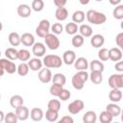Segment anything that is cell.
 <instances>
[{
    "label": "cell",
    "mask_w": 123,
    "mask_h": 123,
    "mask_svg": "<svg viewBox=\"0 0 123 123\" xmlns=\"http://www.w3.org/2000/svg\"><path fill=\"white\" fill-rule=\"evenodd\" d=\"M86 18L89 23L94 25H101L107 20V16L105 15V13L97 12L95 10H88L86 13Z\"/></svg>",
    "instance_id": "cell-1"
},
{
    "label": "cell",
    "mask_w": 123,
    "mask_h": 123,
    "mask_svg": "<svg viewBox=\"0 0 123 123\" xmlns=\"http://www.w3.org/2000/svg\"><path fill=\"white\" fill-rule=\"evenodd\" d=\"M88 80V73L86 71H78L72 77V86L75 89L81 90L84 88L85 83Z\"/></svg>",
    "instance_id": "cell-2"
},
{
    "label": "cell",
    "mask_w": 123,
    "mask_h": 123,
    "mask_svg": "<svg viewBox=\"0 0 123 123\" xmlns=\"http://www.w3.org/2000/svg\"><path fill=\"white\" fill-rule=\"evenodd\" d=\"M42 64L46 68H60L62 64V60L60 56L58 55H46L43 58Z\"/></svg>",
    "instance_id": "cell-3"
},
{
    "label": "cell",
    "mask_w": 123,
    "mask_h": 123,
    "mask_svg": "<svg viewBox=\"0 0 123 123\" xmlns=\"http://www.w3.org/2000/svg\"><path fill=\"white\" fill-rule=\"evenodd\" d=\"M108 82L111 89H121L123 87V74H112L109 77Z\"/></svg>",
    "instance_id": "cell-4"
},
{
    "label": "cell",
    "mask_w": 123,
    "mask_h": 123,
    "mask_svg": "<svg viewBox=\"0 0 123 123\" xmlns=\"http://www.w3.org/2000/svg\"><path fill=\"white\" fill-rule=\"evenodd\" d=\"M50 22L47 20V19H42L39 21L37 27L36 28V34L39 37H42L44 38L48 34H49V31H50Z\"/></svg>",
    "instance_id": "cell-5"
},
{
    "label": "cell",
    "mask_w": 123,
    "mask_h": 123,
    "mask_svg": "<svg viewBox=\"0 0 123 123\" xmlns=\"http://www.w3.org/2000/svg\"><path fill=\"white\" fill-rule=\"evenodd\" d=\"M44 41H45L46 46L50 50H57L60 47V39H59V37L56 35L52 34V33H49L44 37Z\"/></svg>",
    "instance_id": "cell-6"
},
{
    "label": "cell",
    "mask_w": 123,
    "mask_h": 123,
    "mask_svg": "<svg viewBox=\"0 0 123 123\" xmlns=\"http://www.w3.org/2000/svg\"><path fill=\"white\" fill-rule=\"evenodd\" d=\"M0 68L7 72L8 74H13L16 71V65L13 62L8 59H0Z\"/></svg>",
    "instance_id": "cell-7"
},
{
    "label": "cell",
    "mask_w": 123,
    "mask_h": 123,
    "mask_svg": "<svg viewBox=\"0 0 123 123\" xmlns=\"http://www.w3.org/2000/svg\"><path fill=\"white\" fill-rule=\"evenodd\" d=\"M85 108V103L82 100H74L73 102H71L68 106H67V110L71 114H77L79 113L81 111H83V109Z\"/></svg>",
    "instance_id": "cell-8"
},
{
    "label": "cell",
    "mask_w": 123,
    "mask_h": 123,
    "mask_svg": "<svg viewBox=\"0 0 123 123\" xmlns=\"http://www.w3.org/2000/svg\"><path fill=\"white\" fill-rule=\"evenodd\" d=\"M38 80L41 82V83H43V84H48L49 82H51L52 81V77H53V75H52V72H51V70L49 69V68H41L40 70H39V72H38Z\"/></svg>",
    "instance_id": "cell-9"
},
{
    "label": "cell",
    "mask_w": 123,
    "mask_h": 123,
    "mask_svg": "<svg viewBox=\"0 0 123 123\" xmlns=\"http://www.w3.org/2000/svg\"><path fill=\"white\" fill-rule=\"evenodd\" d=\"M15 114L17 116V119L20 121H25L30 117V111L27 107L21 106L17 109H15Z\"/></svg>",
    "instance_id": "cell-10"
},
{
    "label": "cell",
    "mask_w": 123,
    "mask_h": 123,
    "mask_svg": "<svg viewBox=\"0 0 123 123\" xmlns=\"http://www.w3.org/2000/svg\"><path fill=\"white\" fill-rule=\"evenodd\" d=\"M32 52L36 58L43 57L46 52V47L42 42H35V44L32 46Z\"/></svg>",
    "instance_id": "cell-11"
},
{
    "label": "cell",
    "mask_w": 123,
    "mask_h": 123,
    "mask_svg": "<svg viewBox=\"0 0 123 123\" xmlns=\"http://www.w3.org/2000/svg\"><path fill=\"white\" fill-rule=\"evenodd\" d=\"M123 55H122V51L121 49H119L118 47H112L109 50V59L112 62H119L121 61Z\"/></svg>",
    "instance_id": "cell-12"
},
{
    "label": "cell",
    "mask_w": 123,
    "mask_h": 123,
    "mask_svg": "<svg viewBox=\"0 0 123 123\" xmlns=\"http://www.w3.org/2000/svg\"><path fill=\"white\" fill-rule=\"evenodd\" d=\"M74 67L78 71H86V69L88 68V62H87V60L86 58L80 57L77 60H75Z\"/></svg>",
    "instance_id": "cell-13"
},
{
    "label": "cell",
    "mask_w": 123,
    "mask_h": 123,
    "mask_svg": "<svg viewBox=\"0 0 123 123\" xmlns=\"http://www.w3.org/2000/svg\"><path fill=\"white\" fill-rule=\"evenodd\" d=\"M76 60V54L73 50H67L62 55V62H64L67 65L73 64Z\"/></svg>",
    "instance_id": "cell-14"
},
{
    "label": "cell",
    "mask_w": 123,
    "mask_h": 123,
    "mask_svg": "<svg viewBox=\"0 0 123 123\" xmlns=\"http://www.w3.org/2000/svg\"><path fill=\"white\" fill-rule=\"evenodd\" d=\"M31 7L27 4H20L18 7H17V13L20 17H23V18H27L31 15Z\"/></svg>",
    "instance_id": "cell-15"
},
{
    "label": "cell",
    "mask_w": 123,
    "mask_h": 123,
    "mask_svg": "<svg viewBox=\"0 0 123 123\" xmlns=\"http://www.w3.org/2000/svg\"><path fill=\"white\" fill-rule=\"evenodd\" d=\"M20 42L25 46H33L35 44V37L31 33H24L20 36Z\"/></svg>",
    "instance_id": "cell-16"
},
{
    "label": "cell",
    "mask_w": 123,
    "mask_h": 123,
    "mask_svg": "<svg viewBox=\"0 0 123 123\" xmlns=\"http://www.w3.org/2000/svg\"><path fill=\"white\" fill-rule=\"evenodd\" d=\"M106 111L109 112L112 117H116L121 113V108L118 105H116L115 103H111V104L107 105Z\"/></svg>",
    "instance_id": "cell-17"
},
{
    "label": "cell",
    "mask_w": 123,
    "mask_h": 123,
    "mask_svg": "<svg viewBox=\"0 0 123 123\" xmlns=\"http://www.w3.org/2000/svg\"><path fill=\"white\" fill-rule=\"evenodd\" d=\"M90 43H91V45H92L94 48H100V47L103 46L104 43H105V37H104L102 35H100V34L93 35V36L91 37Z\"/></svg>",
    "instance_id": "cell-18"
},
{
    "label": "cell",
    "mask_w": 123,
    "mask_h": 123,
    "mask_svg": "<svg viewBox=\"0 0 123 123\" xmlns=\"http://www.w3.org/2000/svg\"><path fill=\"white\" fill-rule=\"evenodd\" d=\"M28 66L33 71H38L42 67V61L39 60V58H33L28 61Z\"/></svg>",
    "instance_id": "cell-19"
},
{
    "label": "cell",
    "mask_w": 123,
    "mask_h": 123,
    "mask_svg": "<svg viewBox=\"0 0 123 123\" xmlns=\"http://www.w3.org/2000/svg\"><path fill=\"white\" fill-rule=\"evenodd\" d=\"M88 67L90 68L91 72H92V71H95V72H101V73H103L104 68H105L104 63H103L102 62L98 61V60H93V61H91L90 63L88 64Z\"/></svg>",
    "instance_id": "cell-20"
},
{
    "label": "cell",
    "mask_w": 123,
    "mask_h": 123,
    "mask_svg": "<svg viewBox=\"0 0 123 123\" xmlns=\"http://www.w3.org/2000/svg\"><path fill=\"white\" fill-rule=\"evenodd\" d=\"M23 103H24V100H23L22 96H20V95H18V94L12 95V96L10 98V105H11L12 108H13V109H17V108L23 106Z\"/></svg>",
    "instance_id": "cell-21"
},
{
    "label": "cell",
    "mask_w": 123,
    "mask_h": 123,
    "mask_svg": "<svg viewBox=\"0 0 123 123\" xmlns=\"http://www.w3.org/2000/svg\"><path fill=\"white\" fill-rule=\"evenodd\" d=\"M30 116L32 118V120L34 121H40L43 116H44V113H43V111L39 108H33L31 110V112H30Z\"/></svg>",
    "instance_id": "cell-22"
},
{
    "label": "cell",
    "mask_w": 123,
    "mask_h": 123,
    "mask_svg": "<svg viewBox=\"0 0 123 123\" xmlns=\"http://www.w3.org/2000/svg\"><path fill=\"white\" fill-rule=\"evenodd\" d=\"M109 99L112 103H117L122 99V91L121 89H111L109 93Z\"/></svg>",
    "instance_id": "cell-23"
},
{
    "label": "cell",
    "mask_w": 123,
    "mask_h": 123,
    "mask_svg": "<svg viewBox=\"0 0 123 123\" xmlns=\"http://www.w3.org/2000/svg\"><path fill=\"white\" fill-rule=\"evenodd\" d=\"M55 16L59 21H64L68 17V11L62 7V8H57L55 12Z\"/></svg>",
    "instance_id": "cell-24"
},
{
    "label": "cell",
    "mask_w": 123,
    "mask_h": 123,
    "mask_svg": "<svg viewBox=\"0 0 123 123\" xmlns=\"http://www.w3.org/2000/svg\"><path fill=\"white\" fill-rule=\"evenodd\" d=\"M80 32V35L85 38V37H89L92 36V28L87 25V24H82L80 27H79V30Z\"/></svg>",
    "instance_id": "cell-25"
},
{
    "label": "cell",
    "mask_w": 123,
    "mask_h": 123,
    "mask_svg": "<svg viewBox=\"0 0 123 123\" xmlns=\"http://www.w3.org/2000/svg\"><path fill=\"white\" fill-rule=\"evenodd\" d=\"M96 120H97V114L93 111H87L83 116L84 123H95Z\"/></svg>",
    "instance_id": "cell-26"
},
{
    "label": "cell",
    "mask_w": 123,
    "mask_h": 123,
    "mask_svg": "<svg viewBox=\"0 0 123 123\" xmlns=\"http://www.w3.org/2000/svg\"><path fill=\"white\" fill-rule=\"evenodd\" d=\"M5 56H6V59H8L10 61L18 60V51L13 47H10V48L6 49Z\"/></svg>",
    "instance_id": "cell-27"
},
{
    "label": "cell",
    "mask_w": 123,
    "mask_h": 123,
    "mask_svg": "<svg viewBox=\"0 0 123 123\" xmlns=\"http://www.w3.org/2000/svg\"><path fill=\"white\" fill-rule=\"evenodd\" d=\"M52 82H53V84L60 85V86H63L65 85V83H66V77L62 73H56L52 77Z\"/></svg>",
    "instance_id": "cell-28"
},
{
    "label": "cell",
    "mask_w": 123,
    "mask_h": 123,
    "mask_svg": "<svg viewBox=\"0 0 123 123\" xmlns=\"http://www.w3.org/2000/svg\"><path fill=\"white\" fill-rule=\"evenodd\" d=\"M88 78L90 79V81L95 84V85H100L103 82V75L101 72H95L92 71L90 73V75H88Z\"/></svg>",
    "instance_id": "cell-29"
},
{
    "label": "cell",
    "mask_w": 123,
    "mask_h": 123,
    "mask_svg": "<svg viewBox=\"0 0 123 123\" xmlns=\"http://www.w3.org/2000/svg\"><path fill=\"white\" fill-rule=\"evenodd\" d=\"M8 38H9V42L11 43L12 46H18L21 43L20 42V36L15 32L10 33Z\"/></svg>",
    "instance_id": "cell-30"
},
{
    "label": "cell",
    "mask_w": 123,
    "mask_h": 123,
    "mask_svg": "<svg viewBox=\"0 0 123 123\" xmlns=\"http://www.w3.org/2000/svg\"><path fill=\"white\" fill-rule=\"evenodd\" d=\"M85 12L83 11H76L72 14V22L74 23H82L85 20Z\"/></svg>",
    "instance_id": "cell-31"
},
{
    "label": "cell",
    "mask_w": 123,
    "mask_h": 123,
    "mask_svg": "<svg viewBox=\"0 0 123 123\" xmlns=\"http://www.w3.org/2000/svg\"><path fill=\"white\" fill-rule=\"evenodd\" d=\"M84 42H85V38L79 34H76V35H74L73 36V37H72V39H71V43H72V45L74 46V47H76V48H79V47H81L83 44H84Z\"/></svg>",
    "instance_id": "cell-32"
},
{
    "label": "cell",
    "mask_w": 123,
    "mask_h": 123,
    "mask_svg": "<svg viewBox=\"0 0 123 123\" xmlns=\"http://www.w3.org/2000/svg\"><path fill=\"white\" fill-rule=\"evenodd\" d=\"M65 32L68 34V35H76L77 34V32H78V30H79V27H78V25L76 24V23H74V22H69V23H67L66 25H65Z\"/></svg>",
    "instance_id": "cell-33"
},
{
    "label": "cell",
    "mask_w": 123,
    "mask_h": 123,
    "mask_svg": "<svg viewBox=\"0 0 123 123\" xmlns=\"http://www.w3.org/2000/svg\"><path fill=\"white\" fill-rule=\"evenodd\" d=\"M112 15L115 19H118V20L123 19V5L122 4L115 6V8L112 11Z\"/></svg>",
    "instance_id": "cell-34"
},
{
    "label": "cell",
    "mask_w": 123,
    "mask_h": 123,
    "mask_svg": "<svg viewBox=\"0 0 123 123\" xmlns=\"http://www.w3.org/2000/svg\"><path fill=\"white\" fill-rule=\"evenodd\" d=\"M31 58L30 51L27 49H20L18 50V60L21 62H28Z\"/></svg>",
    "instance_id": "cell-35"
},
{
    "label": "cell",
    "mask_w": 123,
    "mask_h": 123,
    "mask_svg": "<svg viewBox=\"0 0 123 123\" xmlns=\"http://www.w3.org/2000/svg\"><path fill=\"white\" fill-rule=\"evenodd\" d=\"M48 110H51V111H57L59 112V111L61 110V102L60 100H57V99H52L48 102Z\"/></svg>",
    "instance_id": "cell-36"
},
{
    "label": "cell",
    "mask_w": 123,
    "mask_h": 123,
    "mask_svg": "<svg viewBox=\"0 0 123 123\" xmlns=\"http://www.w3.org/2000/svg\"><path fill=\"white\" fill-rule=\"evenodd\" d=\"M44 116L49 122H56L58 120V117H59V112L51 111V110H47Z\"/></svg>",
    "instance_id": "cell-37"
},
{
    "label": "cell",
    "mask_w": 123,
    "mask_h": 123,
    "mask_svg": "<svg viewBox=\"0 0 123 123\" xmlns=\"http://www.w3.org/2000/svg\"><path fill=\"white\" fill-rule=\"evenodd\" d=\"M29 70H30V68L26 62H21L16 68V71H17L18 75H20V76H26L29 73Z\"/></svg>",
    "instance_id": "cell-38"
},
{
    "label": "cell",
    "mask_w": 123,
    "mask_h": 123,
    "mask_svg": "<svg viewBox=\"0 0 123 123\" xmlns=\"http://www.w3.org/2000/svg\"><path fill=\"white\" fill-rule=\"evenodd\" d=\"M112 119H113V117L109 112H107L106 111H102L99 115V120L101 123H111Z\"/></svg>",
    "instance_id": "cell-39"
},
{
    "label": "cell",
    "mask_w": 123,
    "mask_h": 123,
    "mask_svg": "<svg viewBox=\"0 0 123 123\" xmlns=\"http://www.w3.org/2000/svg\"><path fill=\"white\" fill-rule=\"evenodd\" d=\"M62 89H63V86H62L53 84V85L51 86L49 91H50V94H51V95L56 96V97H59V95L61 94V92H62Z\"/></svg>",
    "instance_id": "cell-40"
},
{
    "label": "cell",
    "mask_w": 123,
    "mask_h": 123,
    "mask_svg": "<svg viewBox=\"0 0 123 123\" xmlns=\"http://www.w3.org/2000/svg\"><path fill=\"white\" fill-rule=\"evenodd\" d=\"M31 9L35 12H40L44 8V2L42 0H34L31 5Z\"/></svg>",
    "instance_id": "cell-41"
},
{
    "label": "cell",
    "mask_w": 123,
    "mask_h": 123,
    "mask_svg": "<svg viewBox=\"0 0 123 123\" xmlns=\"http://www.w3.org/2000/svg\"><path fill=\"white\" fill-rule=\"evenodd\" d=\"M18 119H17V116L15 114V112H8L7 114H5V117H4V122L5 123H17Z\"/></svg>",
    "instance_id": "cell-42"
},
{
    "label": "cell",
    "mask_w": 123,
    "mask_h": 123,
    "mask_svg": "<svg viewBox=\"0 0 123 123\" xmlns=\"http://www.w3.org/2000/svg\"><path fill=\"white\" fill-rule=\"evenodd\" d=\"M50 30L52 31V34L54 35H60L62 33L63 31V26L62 23H54L51 27H50Z\"/></svg>",
    "instance_id": "cell-43"
},
{
    "label": "cell",
    "mask_w": 123,
    "mask_h": 123,
    "mask_svg": "<svg viewBox=\"0 0 123 123\" xmlns=\"http://www.w3.org/2000/svg\"><path fill=\"white\" fill-rule=\"evenodd\" d=\"M98 58L100 59V61H108L109 60V49L107 48H100V50L98 51Z\"/></svg>",
    "instance_id": "cell-44"
},
{
    "label": "cell",
    "mask_w": 123,
    "mask_h": 123,
    "mask_svg": "<svg viewBox=\"0 0 123 123\" xmlns=\"http://www.w3.org/2000/svg\"><path fill=\"white\" fill-rule=\"evenodd\" d=\"M70 96H71L70 91H69L68 89L63 88V89L62 90L61 94L59 95V98H60V100H62V101H66V100H68V99L70 98Z\"/></svg>",
    "instance_id": "cell-45"
},
{
    "label": "cell",
    "mask_w": 123,
    "mask_h": 123,
    "mask_svg": "<svg viewBox=\"0 0 123 123\" xmlns=\"http://www.w3.org/2000/svg\"><path fill=\"white\" fill-rule=\"evenodd\" d=\"M115 42L118 48H123V33H119L115 37Z\"/></svg>",
    "instance_id": "cell-46"
},
{
    "label": "cell",
    "mask_w": 123,
    "mask_h": 123,
    "mask_svg": "<svg viewBox=\"0 0 123 123\" xmlns=\"http://www.w3.org/2000/svg\"><path fill=\"white\" fill-rule=\"evenodd\" d=\"M57 123H74V120H73V118H72L71 116H69V115H64V116H62Z\"/></svg>",
    "instance_id": "cell-47"
},
{
    "label": "cell",
    "mask_w": 123,
    "mask_h": 123,
    "mask_svg": "<svg viewBox=\"0 0 123 123\" xmlns=\"http://www.w3.org/2000/svg\"><path fill=\"white\" fill-rule=\"evenodd\" d=\"M66 3H67L66 0H54V5L57 8H62L65 6Z\"/></svg>",
    "instance_id": "cell-48"
},
{
    "label": "cell",
    "mask_w": 123,
    "mask_h": 123,
    "mask_svg": "<svg viewBox=\"0 0 123 123\" xmlns=\"http://www.w3.org/2000/svg\"><path fill=\"white\" fill-rule=\"evenodd\" d=\"M114 67H115V69H116L118 72H123V62H121V61L117 62L115 63Z\"/></svg>",
    "instance_id": "cell-49"
},
{
    "label": "cell",
    "mask_w": 123,
    "mask_h": 123,
    "mask_svg": "<svg viewBox=\"0 0 123 123\" xmlns=\"http://www.w3.org/2000/svg\"><path fill=\"white\" fill-rule=\"evenodd\" d=\"M110 3H111V5H115V6H118L119 4H121V0H116V1H112V0H111V1H110Z\"/></svg>",
    "instance_id": "cell-50"
},
{
    "label": "cell",
    "mask_w": 123,
    "mask_h": 123,
    "mask_svg": "<svg viewBox=\"0 0 123 123\" xmlns=\"http://www.w3.org/2000/svg\"><path fill=\"white\" fill-rule=\"evenodd\" d=\"M4 117H5V114L2 111H0V123H2L4 121Z\"/></svg>",
    "instance_id": "cell-51"
},
{
    "label": "cell",
    "mask_w": 123,
    "mask_h": 123,
    "mask_svg": "<svg viewBox=\"0 0 123 123\" xmlns=\"http://www.w3.org/2000/svg\"><path fill=\"white\" fill-rule=\"evenodd\" d=\"M80 3H81V4H83V5H86V4H88V3H89V1H88V0H87V1H82V0H81V1H80Z\"/></svg>",
    "instance_id": "cell-52"
},
{
    "label": "cell",
    "mask_w": 123,
    "mask_h": 123,
    "mask_svg": "<svg viewBox=\"0 0 123 123\" xmlns=\"http://www.w3.org/2000/svg\"><path fill=\"white\" fill-rule=\"evenodd\" d=\"M4 73H5V72H4V70L0 68V77H2V76L4 75Z\"/></svg>",
    "instance_id": "cell-53"
},
{
    "label": "cell",
    "mask_w": 123,
    "mask_h": 123,
    "mask_svg": "<svg viewBox=\"0 0 123 123\" xmlns=\"http://www.w3.org/2000/svg\"><path fill=\"white\" fill-rule=\"evenodd\" d=\"M2 29H3V24H2V22L0 21V32L2 31Z\"/></svg>",
    "instance_id": "cell-54"
},
{
    "label": "cell",
    "mask_w": 123,
    "mask_h": 123,
    "mask_svg": "<svg viewBox=\"0 0 123 123\" xmlns=\"http://www.w3.org/2000/svg\"><path fill=\"white\" fill-rule=\"evenodd\" d=\"M113 123H119V122H113Z\"/></svg>",
    "instance_id": "cell-55"
},
{
    "label": "cell",
    "mask_w": 123,
    "mask_h": 123,
    "mask_svg": "<svg viewBox=\"0 0 123 123\" xmlns=\"http://www.w3.org/2000/svg\"><path fill=\"white\" fill-rule=\"evenodd\" d=\"M0 57H1V51H0Z\"/></svg>",
    "instance_id": "cell-56"
},
{
    "label": "cell",
    "mask_w": 123,
    "mask_h": 123,
    "mask_svg": "<svg viewBox=\"0 0 123 123\" xmlns=\"http://www.w3.org/2000/svg\"><path fill=\"white\" fill-rule=\"evenodd\" d=\"M0 99H1V94H0Z\"/></svg>",
    "instance_id": "cell-57"
}]
</instances>
